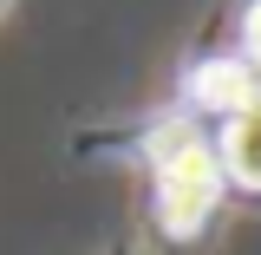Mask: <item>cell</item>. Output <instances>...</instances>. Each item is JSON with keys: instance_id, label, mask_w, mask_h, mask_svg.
<instances>
[{"instance_id": "6da1fadb", "label": "cell", "mask_w": 261, "mask_h": 255, "mask_svg": "<svg viewBox=\"0 0 261 255\" xmlns=\"http://www.w3.org/2000/svg\"><path fill=\"white\" fill-rule=\"evenodd\" d=\"M105 151L118 164H144V183H150V229L157 242L170 249H196L216 216L228 203V183H222V164H216V144H209V125H196L183 111H144L130 125H111L98 137H79V151Z\"/></svg>"}, {"instance_id": "7a4b0ae2", "label": "cell", "mask_w": 261, "mask_h": 255, "mask_svg": "<svg viewBox=\"0 0 261 255\" xmlns=\"http://www.w3.org/2000/svg\"><path fill=\"white\" fill-rule=\"evenodd\" d=\"M261 105V72L235 46H216V53H190L183 72H176V92H170V111H183L196 125H222L235 111Z\"/></svg>"}, {"instance_id": "3957f363", "label": "cell", "mask_w": 261, "mask_h": 255, "mask_svg": "<svg viewBox=\"0 0 261 255\" xmlns=\"http://www.w3.org/2000/svg\"><path fill=\"white\" fill-rule=\"evenodd\" d=\"M209 144H216V164H222V183L242 196H261V105L235 111L222 125H209Z\"/></svg>"}, {"instance_id": "277c9868", "label": "cell", "mask_w": 261, "mask_h": 255, "mask_svg": "<svg viewBox=\"0 0 261 255\" xmlns=\"http://www.w3.org/2000/svg\"><path fill=\"white\" fill-rule=\"evenodd\" d=\"M235 53L261 72V0H242V13H235Z\"/></svg>"}, {"instance_id": "5b68a950", "label": "cell", "mask_w": 261, "mask_h": 255, "mask_svg": "<svg viewBox=\"0 0 261 255\" xmlns=\"http://www.w3.org/2000/svg\"><path fill=\"white\" fill-rule=\"evenodd\" d=\"M98 255H144V242H137V236H111Z\"/></svg>"}, {"instance_id": "8992f818", "label": "cell", "mask_w": 261, "mask_h": 255, "mask_svg": "<svg viewBox=\"0 0 261 255\" xmlns=\"http://www.w3.org/2000/svg\"><path fill=\"white\" fill-rule=\"evenodd\" d=\"M7 13H13V0H0V20H7Z\"/></svg>"}]
</instances>
